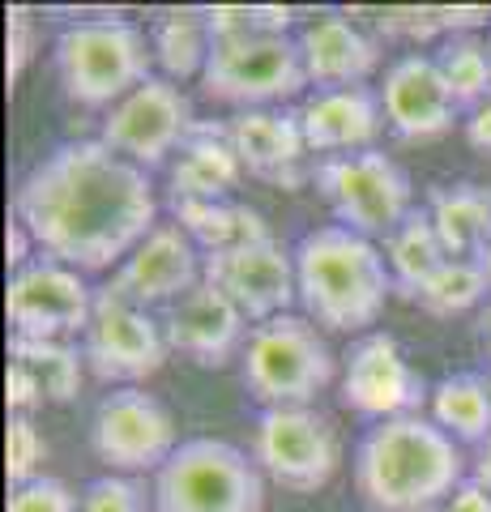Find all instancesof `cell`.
<instances>
[{"label":"cell","mask_w":491,"mask_h":512,"mask_svg":"<svg viewBox=\"0 0 491 512\" xmlns=\"http://www.w3.org/2000/svg\"><path fill=\"white\" fill-rule=\"evenodd\" d=\"M167 205H171V218L184 227V235L193 239L197 248H205V256L274 239L269 235V222L257 210H248V205H235V201H176V197H171Z\"/></svg>","instance_id":"obj_24"},{"label":"cell","mask_w":491,"mask_h":512,"mask_svg":"<svg viewBox=\"0 0 491 512\" xmlns=\"http://www.w3.org/2000/svg\"><path fill=\"white\" fill-rule=\"evenodd\" d=\"M423 376L406 363L402 346L389 333H368L363 342L351 346L342 372V406L363 414V419L389 423L419 414L423 406Z\"/></svg>","instance_id":"obj_15"},{"label":"cell","mask_w":491,"mask_h":512,"mask_svg":"<svg viewBox=\"0 0 491 512\" xmlns=\"http://www.w3.org/2000/svg\"><path fill=\"white\" fill-rule=\"evenodd\" d=\"M13 218L26 222L43 256L77 274H103L112 265L120 269L158 227V201L150 171L103 141H69L22 180Z\"/></svg>","instance_id":"obj_1"},{"label":"cell","mask_w":491,"mask_h":512,"mask_svg":"<svg viewBox=\"0 0 491 512\" xmlns=\"http://www.w3.org/2000/svg\"><path fill=\"white\" fill-rule=\"evenodd\" d=\"M30 56H35V18H30V9L9 5V60H5L9 86L26 73Z\"/></svg>","instance_id":"obj_35"},{"label":"cell","mask_w":491,"mask_h":512,"mask_svg":"<svg viewBox=\"0 0 491 512\" xmlns=\"http://www.w3.org/2000/svg\"><path fill=\"white\" fill-rule=\"evenodd\" d=\"M5 402H9V414H35L47 397L39 389V380L26 372L22 363H9V376H5Z\"/></svg>","instance_id":"obj_36"},{"label":"cell","mask_w":491,"mask_h":512,"mask_svg":"<svg viewBox=\"0 0 491 512\" xmlns=\"http://www.w3.org/2000/svg\"><path fill=\"white\" fill-rule=\"evenodd\" d=\"M316 188L342 227L368 239H389L415 210L410 175L380 150L338 154L316 167Z\"/></svg>","instance_id":"obj_8"},{"label":"cell","mask_w":491,"mask_h":512,"mask_svg":"<svg viewBox=\"0 0 491 512\" xmlns=\"http://www.w3.org/2000/svg\"><path fill=\"white\" fill-rule=\"evenodd\" d=\"M308 86L304 52L291 35H265V30H248V35L214 39L210 60L201 73V94L227 107L261 111L269 103H287Z\"/></svg>","instance_id":"obj_7"},{"label":"cell","mask_w":491,"mask_h":512,"mask_svg":"<svg viewBox=\"0 0 491 512\" xmlns=\"http://www.w3.org/2000/svg\"><path fill=\"white\" fill-rule=\"evenodd\" d=\"M299 52H304L308 86H321V90L363 86L380 64V47L355 22L338 18V13L312 18L299 30Z\"/></svg>","instance_id":"obj_21"},{"label":"cell","mask_w":491,"mask_h":512,"mask_svg":"<svg viewBox=\"0 0 491 512\" xmlns=\"http://www.w3.org/2000/svg\"><path fill=\"white\" fill-rule=\"evenodd\" d=\"M150 47H154V60L163 64V73L176 82V77H201L205 73L214 35H210L205 13L184 9V13H163V18L154 22Z\"/></svg>","instance_id":"obj_28"},{"label":"cell","mask_w":491,"mask_h":512,"mask_svg":"<svg viewBox=\"0 0 491 512\" xmlns=\"http://www.w3.org/2000/svg\"><path fill=\"white\" fill-rule=\"evenodd\" d=\"M52 60L69 103L112 111L141 82H150L154 47L146 30L129 18H86L60 30Z\"/></svg>","instance_id":"obj_4"},{"label":"cell","mask_w":491,"mask_h":512,"mask_svg":"<svg viewBox=\"0 0 491 512\" xmlns=\"http://www.w3.org/2000/svg\"><path fill=\"white\" fill-rule=\"evenodd\" d=\"M244 163L231 146V128L193 124V133L171 163V197L176 201H227L240 184Z\"/></svg>","instance_id":"obj_22"},{"label":"cell","mask_w":491,"mask_h":512,"mask_svg":"<svg viewBox=\"0 0 491 512\" xmlns=\"http://www.w3.org/2000/svg\"><path fill=\"white\" fill-rule=\"evenodd\" d=\"M432 423L462 444H487L491 436V380L474 372L445 376L432 389Z\"/></svg>","instance_id":"obj_26"},{"label":"cell","mask_w":491,"mask_h":512,"mask_svg":"<svg viewBox=\"0 0 491 512\" xmlns=\"http://www.w3.org/2000/svg\"><path fill=\"white\" fill-rule=\"evenodd\" d=\"M380 107L398 137L406 141H436L457 120V99L432 56H402L385 69Z\"/></svg>","instance_id":"obj_17"},{"label":"cell","mask_w":491,"mask_h":512,"mask_svg":"<svg viewBox=\"0 0 491 512\" xmlns=\"http://www.w3.org/2000/svg\"><path fill=\"white\" fill-rule=\"evenodd\" d=\"M479 350H483V359L491 363V303L479 312Z\"/></svg>","instance_id":"obj_41"},{"label":"cell","mask_w":491,"mask_h":512,"mask_svg":"<svg viewBox=\"0 0 491 512\" xmlns=\"http://www.w3.org/2000/svg\"><path fill=\"white\" fill-rule=\"evenodd\" d=\"M90 448L103 466L120 474L163 470L176 453V419L171 410L146 389H116L107 393L90 423Z\"/></svg>","instance_id":"obj_12"},{"label":"cell","mask_w":491,"mask_h":512,"mask_svg":"<svg viewBox=\"0 0 491 512\" xmlns=\"http://www.w3.org/2000/svg\"><path fill=\"white\" fill-rule=\"evenodd\" d=\"M9 512H82V500L60 483V478H35L26 487H13Z\"/></svg>","instance_id":"obj_33"},{"label":"cell","mask_w":491,"mask_h":512,"mask_svg":"<svg viewBox=\"0 0 491 512\" xmlns=\"http://www.w3.org/2000/svg\"><path fill=\"white\" fill-rule=\"evenodd\" d=\"M385 256H389L393 286H398L406 299H415L419 286L432 278L440 265L453 261L449 248H445V239H440L436 222H432V214H427V210H410V218L385 239Z\"/></svg>","instance_id":"obj_25"},{"label":"cell","mask_w":491,"mask_h":512,"mask_svg":"<svg viewBox=\"0 0 491 512\" xmlns=\"http://www.w3.org/2000/svg\"><path fill=\"white\" fill-rule=\"evenodd\" d=\"M299 124H304L308 150L329 158L359 154V150H376V137L385 128V107H380V94H372L368 86L316 90L299 107Z\"/></svg>","instance_id":"obj_20"},{"label":"cell","mask_w":491,"mask_h":512,"mask_svg":"<svg viewBox=\"0 0 491 512\" xmlns=\"http://www.w3.org/2000/svg\"><path fill=\"white\" fill-rule=\"evenodd\" d=\"M462 483V448L423 414L376 423L355 448V487L372 512H436Z\"/></svg>","instance_id":"obj_2"},{"label":"cell","mask_w":491,"mask_h":512,"mask_svg":"<svg viewBox=\"0 0 491 512\" xmlns=\"http://www.w3.org/2000/svg\"><path fill=\"white\" fill-rule=\"evenodd\" d=\"M188 133H193V107H188L184 90L171 77H150L107 111L99 141L120 158H129L133 167L154 171L171 154H180Z\"/></svg>","instance_id":"obj_11"},{"label":"cell","mask_w":491,"mask_h":512,"mask_svg":"<svg viewBox=\"0 0 491 512\" xmlns=\"http://www.w3.org/2000/svg\"><path fill=\"white\" fill-rule=\"evenodd\" d=\"M427 214H432L453 261H479L491 248V188L483 184L432 188Z\"/></svg>","instance_id":"obj_23"},{"label":"cell","mask_w":491,"mask_h":512,"mask_svg":"<svg viewBox=\"0 0 491 512\" xmlns=\"http://www.w3.org/2000/svg\"><path fill=\"white\" fill-rule=\"evenodd\" d=\"M479 265H483V274H487V286H491V248L479 256Z\"/></svg>","instance_id":"obj_42"},{"label":"cell","mask_w":491,"mask_h":512,"mask_svg":"<svg viewBox=\"0 0 491 512\" xmlns=\"http://www.w3.org/2000/svg\"><path fill=\"white\" fill-rule=\"evenodd\" d=\"M376 26L385 30L389 39H432V35H445V26H440V9H385L376 18Z\"/></svg>","instance_id":"obj_34"},{"label":"cell","mask_w":491,"mask_h":512,"mask_svg":"<svg viewBox=\"0 0 491 512\" xmlns=\"http://www.w3.org/2000/svg\"><path fill=\"white\" fill-rule=\"evenodd\" d=\"M47 457V440L30 414H9V436H5V474L13 487H26L39 478V461Z\"/></svg>","instance_id":"obj_31"},{"label":"cell","mask_w":491,"mask_h":512,"mask_svg":"<svg viewBox=\"0 0 491 512\" xmlns=\"http://www.w3.org/2000/svg\"><path fill=\"white\" fill-rule=\"evenodd\" d=\"M205 282L218 286L257 325H265L274 316H287V308L299 299L295 252H287L278 239H261V244L205 256Z\"/></svg>","instance_id":"obj_16"},{"label":"cell","mask_w":491,"mask_h":512,"mask_svg":"<svg viewBox=\"0 0 491 512\" xmlns=\"http://www.w3.org/2000/svg\"><path fill=\"white\" fill-rule=\"evenodd\" d=\"M154 512H265V474L227 440H184L154 474Z\"/></svg>","instance_id":"obj_5"},{"label":"cell","mask_w":491,"mask_h":512,"mask_svg":"<svg viewBox=\"0 0 491 512\" xmlns=\"http://www.w3.org/2000/svg\"><path fill=\"white\" fill-rule=\"evenodd\" d=\"M474 483H479V487L491 495V436H487V444L479 448V461H474Z\"/></svg>","instance_id":"obj_40"},{"label":"cell","mask_w":491,"mask_h":512,"mask_svg":"<svg viewBox=\"0 0 491 512\" xmlns=\"http://www.w3.org/2000/svg\"><path fill=\"white\" fill-rule=\"evenodd\" d=\"M244 389L265 410L308 406L338 376V359L329 342L304 316H274L248 333L244 346Z\"/></svg>","instance_id":"obj_6"},{"label":"cell","mask_w":491,"mask_h":512,"mask_svg":"<svg viewBox=\"0 0 491 512\" xmlns=\"http://www.w3.org/2000/svg\"><path fill=\"white\" fill-rule=\"evenodd\" d=\"M368 512H372V508H368Z\"/></svg>","instance_id":"obj_43"},{"label":"cell","mask_w":491,"mask_h":512,"mask_svg":"<svg viewBox=\"0 0 491 512\" xmlns=\"http://www.w3.org/2000/svg\"><path fill=\"white\" fill-rule=\"evenodd\" d=\"M295 286L304 312L334 333L376 325L398 291L380 248L342 222L316 227L295 244Z\"/></svg>","instance_id":"obj_3"},{"label":"cell","mask_w":491,"mask_h":512,"mask_svg":"<svg viewBox=\"0 0 491 512\" xmlns=\"http://www.w3.org/2000/svg\"><path fill=\"white\" fill-rule=\"evenodd\" d=\"M252 461L287 491H321L342 466V436L334 419L312 406L261 410L252 431Z\"/></svg>","instance_id":"obj_9"},{"label":"cell","mask_w":491,"mask_h":512,"mask_svg":"<svg viewBox=\"0 0 491 512\" xmlns=\"http://www.w3.org/2000/svg\"><path fill=\"white\" fill-rule=\"evenodd\" d=\"M82 512H154V508L146 504V491H141L133 478L107 474V478H94L86 487Z\"/></svg>","instance_id":"obj_32"},{"label":"cell","mask_w":491,"mask_h":512,"mask_svg":"<svg viewBox=\"0 0 491 512\" xmlns=\"http://www.w3.org/2000/svg\"><path fill=\"white\" fill-rule=\"evenodd\" d=\"M466 141H470V146L479 150V154L491 158V94L466 116Z\"/></svg>","instance_id":"obj_39"},{"label":"cell","mask_w":491,"mask_h":512,"mask_svg":"<svg viewBox=\"0 0 491 512\" xmlns=\"http://www.w3.org/2000/svg\"><path fill=\"white\" fill-rule=\"evenodd\" d=\"M167 346L176 355L193 359L201 367H227L240 350L248 346V316L218 291V286L201 282L197 291H188L163 320Z\"/></svg>","instance_id":"obj_18"},{"label":"cell","mask_w":491,"mask_h":512,"mask_svg":"<svg viewBox=\"0 0 491 512\" xmlns=\"http://www.w3.org/2000/svg\"><path fill=\"white\" fill-rule=\"evenodd\" d=\"M436 512H491V495H487V491H483V487L470 478V483L457 487V491H453L449 500L440 504Z\"/></svg>","instance_id":"obj_37"},{"label":"cell","mask_w":491,"mask_h":512,"mask_svg":"<svg viewBox=\"0 0 491 512\" xmlns=\"http://www.w3.org/2000/svg\"><path fill=\"white\" fill-rule=\"evenodd\" d=\"M167 355H171L167 333L150 312L116 299L107 286L94 295L90 329L82 333V359L94 380L137 389L141 380L163 372Z\"/></svg>","instance_id":"obj_10"},{"label":"cell","mask_w":491,"mask_h":512,"mask_svg":"<svg viewBox=\"0 0 491 512\" xmlns=\"http://www.w3.org/2000/svg\"><path fill=\"white\" fill-rule=\"evenodd\" d=\"M436 64L445 73V82L453 90L457 107H479L491 94V47L474 35H453L440 43Z\"/></svg>","instance_id":"obj_29"},{"label":"cell","mask_w":491,"mask_h":512,"mask_svg":"<svg viewBox=\"0 0 491 512\" xmlns=\"http://www.w3.org/2000/svg\"><path fill=\"white\" fill-rule=\"evenodd\" d=\"M205 282V256H197V244L184 235L180 222H158L141 244L124 256V265L112 274L107 291L133 308L150 312L158 303L184 299Z\"/></svg>","instance_id":"obj_14"},{"label":"cell","mask_w":491,"mask_h":512,"mask_svg":"<svg viewBox=\"0 0 491 512\" xmlns=\"http://www.w3.org/2000/svg\"><path fill=\"white\" fill-rule=\"evenodd\" d=\"M231 146L240 154L248 175L278 188H299L304 184V154L308 137L299 124V111H240L231 124Z\"/></svg>","instance_id":"obj_19"},{"label":"cell","mask_w":491,"mask_h":512,"mask_svg":"<svg viewBox=\"0 0 491 512\" xmlns=\"http://www.w3.org/2000/svg\"><path fill=\"white\" fill-rule=\"evenodd\" d=\"M94 295L77 269L39 256L26 269L9 278L5 312L13 325V338H35V342H65L73 333L90 329Z\"/></svg>","instance_id":"obj_13"},{"label":"cell","mask_w":491,"mask_h":512,"mask_svg":"<svg viewBox=\"0 0 491 512\" xmlns=\"http://www.w3.org/2000/svg\"><path fill=\"white\" fill-rule=\"evenodd\" d=\"M487 291L491 286H487V274L479 261H449L419 286L415 303L427 316H462L474 303H483Z\"/></svg>","instance_id":"obj_30"},{"label":"cell","mask_w":491,"mask_h":512,"mask_svg":"<svg viewBox=\"0 0 491 512\" xmlns=\"http://www.w3.org/2000/svg\"><path fill=\"white\" fill-rule=\"evenodd\" d=\"M30 248H35V239H30L26 222H22V218H9V235H5V252H9V256H5V261H9L13 274L30 265Z\"/></svg>","instance_id":"obj_38"},{"label":"cell","mask_w":491,"mask_h":512,"mask_svg":"<svg viewBox=\"0 0 491 512\" xmlns=\"http://www.w3.org/2000/svg\"><path fill=\"white\" fill-rule=\"evenodd\" d=\"M9 363H22L39 380L43 397L52 406H69L82 393V350L69 342H35V338H9Z\"/></svg>","instance_id":"obj_27"}]
</instances>
